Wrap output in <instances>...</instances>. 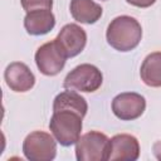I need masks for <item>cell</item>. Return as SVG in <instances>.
Masks as SVG:
<instances>
[{"label":"cell","mask_w":161,"mask_h":161,"mask_svg":"<svg viewBox=\"0 0 161 161\" xmlns=\"http://www.w3.org/2000/svg\"><path fill=\"white\" fill-rule=\"evenodd\" d=\"M108 44L118 52H130L135 49L142 38V28L140 23L128 15L114 18L106 33Z\"/></svg>","instance_id":"6da1fadb"},{"label":"cell","mask_w":161,"mask_h":161,"mask_svg":"<svg viewBox=\"0 0 161 161\" xmlns=\"http://www.w3.org/2000/svg\"><path fill=\"white\" fill-rule=\"evenodd\" d=\"M82 116L77 112L63 109L53 112L49 122V128L54 138L62 146H72L80 137Z\"/></svg>","instance_id":"7a4b0ae2"},{"label":"cell","mask_w":161,"mask_h":161,"mask_svg":"<svg viewBox=\"0 0 161 161\" xmlns=\"http://www.w3.org/2000/svg\"><path fill=\"white\" fill-rule=\"evenodd\" d=\"M109 138L101 132L91 131L82 135L75 142L78 161H104L108 158Z\"/></svg>","instance_id":"3957f363"},{"label":"cell","mask_w":161,"mask_h":161,"mask_svg":"<svg viewBox=\"0 0 161 161\" xmlns=\"http://www.w3.org/2000/svg\"><path fill=\"white\" fill-rule=\"evenodd\" d=\"M102 80L103 75L101 70L93 64L84 63L77 65L67 74L63 87L79 92H94L101 87Z\"/></svg>","instance_id":"277c9868"},{"label":"cell","mask_w":161,"mask_h":161,"mask_svg":"<svg viewBox=\"0 0 161 161\" xmlns=\"http://www.w3.org/2000/svg\"><path fill=\"white\" fill-rule=\"evenodd\" d=\"M57 140L47 132L34 131L23 142V152L30 161H52L57 155Z\"/></svg>","instance_id":"5b68a950"},{"label":"cell","mask_w":161,"mask_h":161,"mask_svg":"<svg viewBox=\"0 0 161 161\" xmlns=\"http://www.w3.org/2000/svg\"><path fill=\"white\" fill-rule=\"evenodd\" d=\"M67 57L58 47L57 42H48L40 45L35 53V63L44 75H55L65 65Z\"/></svg>","instance_id":"8992f818"},{"label":"cell","mask_w":161,"mask_h":161,"mask_svg":"<svg viewBox=\"0 0 161 161\" xmlns=\"http://www.w3.org/2000/svg\"><path fill=\"white\" fill-rule=\"evenodd\" d=\"M146 108L143 96L135 92H125L116 96L112 101V111L121 121H133L138 118Z\"/></svg>","instance_id":"52a82bcc"},{"label":"cell","mask_w":161,"mask_h":161,"mask_svg":"<svg viewBox=\"0 0 161 161\" xmlns=\"http://www.w3.org/2000/svg\"><path fill=\"white\" fill-rule=\"evenodd\" d=\"M54 40L64 55L67 58H72L78 55L84 49L87 43V34L79 25L70 23L60 29Z\"/></svg>","instance_id":"ba28073f"},{"label":"cell","mask_w":161,"mask_h":161,"mask_svg":"<svg viewBox=\"0 0 161 161\" xmlns=\"http://www.w3.org/2000/svg\"><path fill=\"white\" fill-rule=\"evenodd\" d=\"M140 156V143L132 135L121 133L109 140L107 160H128L135 161Z\"/></svg>","instance_id":"9c48e42d"},{"label":"cell","mask_w":161,"mask_h":161,"mask_svg":"<svg viewBox=\"0 0 161 161\" xmlns=\"http://www.w3.org/2000/svg\"><path fill=\"white\" fill-rule=\"evenodd\" d=\"M8 87L14 92H26L33 88L35 77L29 67L21 62L10 63L4 73Z\"/></svg>","instance_id":"30bf717a"},{"label":"cell","mask_w":161,"mask_h":161,"mask_svg":"<svg viewBox=\"0 0 161 161\" xmlns=\"http://www.w3.org/2000/svg\"><path fill=\"white\" fill-rule=\"evenodd\" d=\"M55 25V18L52 10L40 9L26 13L24 28L30 35H43L49 33Z\"/></svg>","instance_id":"8fae6325"},{"label":"cell","mask_w":161,"mask_h":161,"mask_svg":"<svg viewBox=\"0 0 161 161\" xmlns=\"http://www.w3.org/2000/svg\"><path fill=\"white\" fill-rule=\"evenodd\" d=\"M70 14L78 23L93 24L102 16V6L93 0H70Z\"/></svg>","instance_id":"7c38bea8"},{"label":"cell","mask_w":161,"mask_h":161,"mask_svg":"<svg viewBox=\"0 0 161 161\" xmlns=\"http://www.w3.org/2000/svg\"><path fill=\"white\" fill-rule=\"evenodd\" d=\"M63 109L77 112L78 114L84 117L87 111H88V104H87L86 99L79 93H77L72 89H68V91H64V92L59 93L54 98L53 112L63 111Z\"/></svg>","instance_id":"4fadbf2b"},{"label":"cell","mask_w":161,"mask_h":161,"mask_svg":"<svg viewBox=\"0 0 161 161\" xmlns=\"http://www.w3.org/2000/svg\"><path fill=\"white\" fill-rule=\"evenodd\" d=\"M140 75L146 86L161 87V52H153L143 59Z\"/></svg>","instance_id":"5bb4252c"},{"label":"cell","mask_w":161,"mask_h":161,"mask_svg":"<svg viewBox=\"0 0 161 161\" xmlns=\"http://www.w3.org/2000/svg\"><path fill=\"white\" fill-rule=\"evenodd\" d=\"M23 9L29 13L33 10H40V9H49L52 10L53 0H20Z\"/></svg>","instance_id":"9a60e30c"},{"label":"cell","mask_w":161,"mask_h":161,"mask_svg":"<svg viewBox=\"0 0 161 161\" xmlns=\"http://www.w3.org/2000/svg\"><path fill=\"white\" fill-rule=\"evenodd\" d=\"M126 1L137 8H148V6L153 5L156 0H126Z\"/></svg>","instance_id":"2e32d148"},{"label":"cell","mask_w":161,"mask_h":161,"mask_svg":"<svg viewBox=\"0 0 161 161\" xmlns=\"http://www.w3.org/2000/svg\"><path fill=\"white\" fill-rule=\"evenodd\" d=\"M152 151H153V155L157 160L161 161V141H157L153 143V147H152Z\"/></svg>","instance_id":"e0dca14e"}]
</instances>
